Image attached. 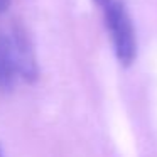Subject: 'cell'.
I'll return each instance as SVG.
<instances>
[{
	"mask_svg": "<svg viewBox=\"0 0 157 157\" xmlns=\"http://www.w3.org/2000/svg\"><path fill=\"white\" fill-rule=\"evenodd\" d=\"M37 63L31 42L22 32H0V90H12L19 79L32 83Z\"/></svg>",
	"mask_w": 157,
	"mask_h": 157,
	"instance_id": "obj_1",
	"label": "cell"
},
{
	"mask_svg": "<svg viewBox=\"0 0 157 157\" xmlns=\"http://www.w3.org/2000/svg\"><path fill=\"white\" fill-rule=\"evenodd\" d=\"M101 10L115 56L123 66H130L137 56V36L128 9L123 0H95Z\"/></svg>",
	"mask_w": 157,
	"mask_h": 157,
	"instance_id": "obj_2",
	"label": "cell"
},
{
	"mask_svg": "<svg viewBox=\"0 0 157 157\" xmlns=\"http://www.w3.org/2000/svg\"><path fill=\"white\" fill-rule=\"evenodd\" d=\"M10 5V0H0V14H4Z\"/></svg>",
	"mask_w": 157,
	"mask_h": 157,
	"instance_id": "obj_3",
	"label": "cell"
},
{
	"mask_svg": "<svg viewBox=\"0 0 157 157\" xmlns=\"http://www.w3.org/2000/svg\"><path fill=\"white\" fill-rule=\"evenodd\" d=\"M0 157H4V152H2V149H0Z\"/></svg>",
	"mask_w": 157,
	"mask_h": 157,
	"instance_id": "obj_4",
	"label": "cell"
}]
</instances>
